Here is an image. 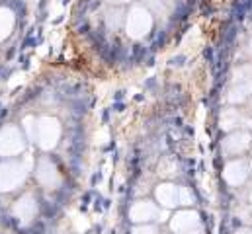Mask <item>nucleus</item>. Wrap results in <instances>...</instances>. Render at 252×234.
Instances as JSON below:
<instances>
[{
  "mask_svg": "<svg viewBox=\"0 0 252 234\" xmlns=\"http://www.w3.org/2000/svg\"><path fill=\"white\" fill-rule=\"evenodd\" d=\"M153 28V14L149 8L135 4L129 8L126 14V29L131 37H143L145 33H149Z\"/></svg>",
  "mask_w": 252,
  "mask_h": 234,
  "instance_id": "nucleus-1",
  "label": "nucleus"
},
{
  "mask_svg": "<svg viewBox=\"0 0 252 234\" xmlns=\"http://www.w3.org/2000/svg\"><path fill=\"white\" fill-rule=\"evenodd\" d=\"M35 141L37 145L43 148V150H49L53 148L57 143H59V137H61V127L57 123V119H51V117H43L39 119V123L35 125Z\"/></svg>",
  "mask_w": 252,
  "mask_h": 234,
  "instance_id": "nucleus-2",
  "label": "nucleus"
},
{
  "mask_svg": "<svg viewBox=\"0 0 252 234\" xmlns=\"http://www.w3.org/2000/svg\"><path fill=\"white\" fill-rule=\"evenodd\" d=\"M24 148V137L16 127H6L0 133V154L2 156H16Z\"/></svg>",
  "mask_w": 252,
  "mask_h": 234,
  "instance_id": "nucleus-3",
  "label": "nucleus"
},
{
  "mask_svg": "<svg viewBox=\"0 0 252 234\" xmlns=\"http://www.w3.org/2000/svg\"><path fill=\"white\" fill-rule=\"evenodd\" d=\"M24 179V168L16 162H6L0 166V191H10Z\"/></svg>",
  "mask_w": 252,
  "mask_h": 234,
  "instance_id": "nucleus-4",
  "label": "nucleus"
},
{
  "mask_svg": "<svg viewBox=\"0 0 252 234\" xmlns=\"http://www.w3.org/2000/svg\"><path fill=\"white\" fill-rule=\"evenodd\" d=\"M249 146H251V135L247 131H235V133L227 135L223 141V150L231 156H239V154L247 152Z\"/></svg>",
  "mask_w": 252,
  "mask_h": 234,
  "instance_id": "nucleus-5",
  "label": "nucleus"
},
{
  "mask_svg": "<svg viewBox=\"0 0 252 234\" xmlns=\"http://www.w3.org/2000/svg\"><path fill=\"white\" fill-rule=\"evenodd\" d=\"M223 176H225V181H227L229 185H233V187L243 185V183L249 179V164H247V160H243V158L231 160V162L225 166Z\"/></svg>",
  "mask_w": 252,
  "mask_h": 234,
  "instance_id": "nucleus-6",
  "label": "nucleus"
},
{
  "mask_svg": "<svg viewBox=\"0 0 252 234\" xmlns=\"http://www.w3.org/2000/svg\"><path fill=\"white\" fill-rule=\"evenodd\" d=\"M195 227H199V215L195 211H191V209L178 211L172 217V221H170V229H172V233L176 234L188 233V231L195 229Z\"/></svg>",
  "mask_w": 252,
  "mask_h": 234,
  "instance_id": "nucleus-7",
  "label": "nucleus"
},
{
  "mask_svg": "<svg viewBox=\"0 0 252 234\" xmlns=\"http://www.w3.org/2000/svg\"><path fill=\"white\" fill-rule=\"evenodd\" d=\"M129 217L133 223H149L158 217V207L153 201L143 199V201L133 203V207L129 209Z\"/></svg>",
  "mask_w": 252,
  "mask_h": 234,
  "instance_id": "nucleus-8",
  "label": "nucleus"
},
{
  "mask_svg": "<svg viewBox=\"0 0 252 234\" xmlns=\"http://www.w3.org/2000/svg\"><path fill=\"white\" fill-rule=\"evenodd\" d=\"M155 197H157V203L164 209H174L176 205H180L178 201V187L174 183H160L157 189H155Z\"/></svg>",
  "mask_w": 252,
  "mask_h": 234,
  "instance_id": "nucleus-9",
  "label": "nucleus"
},
{
  "mask_svg": "<svg viewBox=\"0 0 252 234\" xmlns=\"http://www.w3.org/2000/svg\"><path fill=\"white\" fill-rule=\"evenodd\" d=\"M252 94V78L251 80H243V82H239V86H235L233 90H231V96H229V100L233 102V104H241V102H245V100H249Z\"/></svg>",
  "mask_w": 252,
  "mask_h": 234,
  "instance_id": "nucleus-10",
  "label": "nucleus"
},
{
  "mask_svg": "<svg viewBox=\"0 0 252 234\" xmlns=\"http://www.w3.org/2000/svg\"><path fill=\"white\" fill-rule=\"evenodd\" d=\"M14 29V14L8 8H0V41L6 39Z\"/></svg>",
  "mask_w": 252,
  "mask_h": 234,
  "instance_id": "nucleus-11",
  "label": "nucleus"
},
{
  "mask_svg": "<svg viewBox=\"0 0 252 234\" xmlns=\"http://www.w3.org/2000/svg\"><path fill=\"white\" fill-rule=\"evenodd\" d=\"M106 24H108V28L110 29H120L124 24H126V16H124V10L120 8V6H114L112 10H108V14H106Z\"/></svg>",
  "mask_w": 252,
  "mask_h": 234,
  "instance_id": "nucleus-12",
  "label": "nucleus"
},
{
  "mask_svg": "<svg viewBox=\"0 0 252 234\" xmlns=\"http://www.w3.org/2000/svg\"><path fill=\"white\" fill-rule=\"evenodd\" d=\"M35 211V201L30 197V195H26L22 201H18V207H16V213L22 217V219H30L32 217V213Z\"/></svg>",
  "mask_w": 252,
  "mask_h": 234,
  "instance_id": "nucleus-13",
  "label": "nucleus"
},
{
  "mask_svg": "<svg viewBox=\"0 0 252 234\" xmlns=\"http://www.w3.org/2000/svg\"><path fill=\"white\" fill-rule=\"evenodd\" d=\"M178 201L180 205H191L193 203V193L189 187H178Z\"/></svg>",
  "mask_w": 252,
  "mask_h": 234,
  "instance_id": "nucleus-14",
  "label": "nucleus"
},
{
  "mask_svg": "<svg viewBox=\"0 0 252 234\" xmlns=\"http://www.w3.org/2000/svg\"><path fill=\"white\" fill-rule=\"evenodd\" d=\"M133 234H157V229L145 223V225H141V227H137V229L133 231Z\"/></svg>",
  "mask_w": 252,
  "mask_h": 234,
  "instance_id": "nucleus-15",
  "label": "nucleus"
},
{
  "mask_svg": "<svg viewBox=\"0 0 252 234\" xmlns=\"http://www.w3.org/2000/svg\"><path fill=\"white\" fill-rule=\"evenodd\" d=\"M106 2H110V4H114V6H122V4H127L129 0H106Z\"/></svg>",
  "mask_w": 252,
  "mask_h": 234,
  "instance_id": "nucleus-16",
  "label": "nucleus"
},
{
  "mask_svg": "<svg viewBox=\"0 0 252 234\" xmlns=\"http://www.w3.org/2000/svg\"><path fill=\"white\" fill-rule=\"evenodd\" d=\"M184 234H203V233H201V227H195V229H191V231H188V233Z\"/></svg>",
  "mask_w": 252,
  "mask_h": 234,
  "instance_id": "nucleus-17",
  "label": "nucleus"
},
{
  "mask_svg": "<svg viewBox=\"0 0 252 234\" xmlns=\"http://www.w3.org/2000/svg\"><path fill=\"white\" fill-rule=\"evenodd\" d=\"M249 53H251V57H252V37H251V41H249Z\"/></svg>",
  "mask_w": 252,
  "mask_h": 234,
  "instance_id": "nucleus-18",
  "label": "nucleus"
}]
</instances>
